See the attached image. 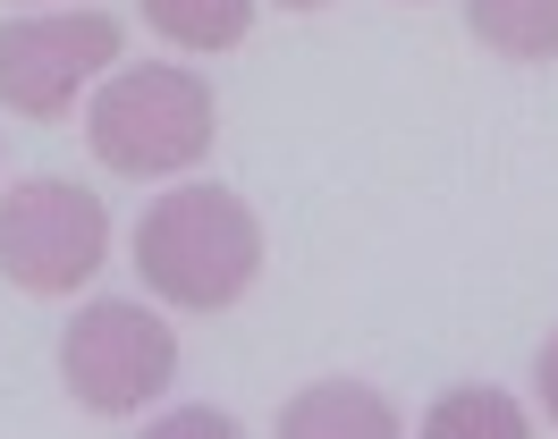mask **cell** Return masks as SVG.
I'll return each instance as SVG.
<instances>
[{
	"mask_svg": "<svg viewBox=\"0 0 558 439\" xmlns=\"http://www.w3.org/2000/svg\"><path fill=\"white\" fill-rule=\"evenodd\" d=\"M136 270L178 313H220V304H238L254 288L263 229L229 186H170L136 220Z\"/></svg>",
	"mask_w": 558,
	"mask_h": 439,
	"instance_id": "obj_1",
	"label": "cell"
},
{
	"mask_svg": "<svg viewBox=\"0 0 558 439\" xmlns=\"http://www.w3.org/2000/svg\"><path fill=\"white\" fill-rule=\"evenodd\" d=\"M211 127H220V110H211V85L195 68H119L85 110V135L119 178L195 169L211 153Z\"/></svg>",
	"mask_w": 558,
	"mask_h": 439,
	"instance_id": "obj_2",
	"label": "cell"
},
{
	"mask_svg": "<svg viewBox=\"0 0 558 439\" xmlns=\"http://www.w3.org/2000/svg\"><path fill=\"white\" fill-rule=\"evenodd\" d=\"M102 245H110V211L102 195H85L69 178H26L0 195V270L9 288L26 296H69L102 270Z\"/></svg>",
	"mask_w": 558,
	"mask_h": 439,
	"instance_id": "obj_3",
	"label": "cell"
},
{
	"mask_svg": "<svg viewBox=\"0 0 558 439\" xmlns=\"http://www.w3.org/2000/svg\"><path fill=\"white\" fill-rule=\"evenodd\" d=\"M170 371H178V338L136 296L85 304L69 321V338H60V380L94 414H144V405L170 389Z\"/></svg>",
	"mask_w": 558,
	"mask_h": 439,
	"instance_id": "obj_4",
	"label": "cell"
},
{
	"mask_svg": "<svg viewBox=\"0 0 558 439\" xmlns=\"http://www.w3.org/2000/svg\"><path fill=\"white\" fill-rule=\"evenodd\" d=\"M119 60V26L110 17H17L0 26V101L17 119H60L85 76Z\"/></svg>",
	"mask_w": 558,
	"mask_h": 439,
	"instance_id": "obj_5",
	"label": "cell"
},
{
	"mask_svg": "<svg viewBox=\"0 0 558 439\" xmlns=\"http://www.w3.org/2000/svg\"><path fill=\"white\" fill-rule=\"evenodd\" d=\"M279 431L288 439H398V405H381L373 389H355V380H322L305 398L279 414Z\"/></svg>",
	"mask_w": 558,
	"mask_h": 439,
	"instance_id": "obj_6",
	"label": "cell"
},
{
	"mask_svg": "<svg viewBox=\"0 0 558 439\" xmlns=\"http://www.w3.org/2000/svg\"><path fill=\"white\" fill-rule=\"evenodd\" d=\"M465 26L508 60H550L558 51V0H465Z\"/></svg>",
	"mask_w": 558,
	"mask_h": 439,
	"instance_id": "obj_7",
	"label": "cell"
},
{
	"mask_svg": "<svg viewBox=\"0 0 558 439\" xmlns=\"http://www.w3.org/2000/svg\"><path fill=\"white\" fill-rule=\"evenodd\" d=\"M144 26H161L186 51H229L254 26V0H144Z\"/></svg>",
	"mask_w": 558,
	"mask_h": 439,
	"instance_id": "obj_8",
	"label": "cell"
},
{
	"mask_svg": "<svg viewBox=\"0 0 558 439\" xmlns=\"http://www.w3.org/2000/svg\"><path fill=\"white\" fill-rule=\"evenodd\" d=\"M423 431H432V439H474V431H490V439H524L533 423H524V405H517V398H499V389H449V398L423 414Z\"/></svg>",
	"mask_w": 558,
	"mask_h": 439,
	"instance_id": "obj_9",
	"label": "cell"
},
{
	"mask_svg": "<svg viewBox=\"0 0 558 439\" xmlns=\"http://www.w3.org/2000/svg\"><path fill=\"white\" fill-rule=\"evenodd\" d=\"M161 431H178V439H229V431H238V423H229V414H204V405H195V414H170V423H161Z\"/></svg>",
	"mask_w": 558,
	"mask_h": 439,
	"instance_id": "obj_10",
	"label": "cell"
},
{
	"mask_svg": "<svg viewBox=\"0 0 558 439\" xmlns=\"http://www.w3.org/2000/svg\"><path fill=\"white\" fill-rule=\"evenodd\" d=\"M533 380H542V405H550V423H558V330L542 338V355H533Z\"/></svg>",
	"mask_w": 558,
	"mask_h": 439,
	"instance_id": "obj_11",
	"label": "cell"
},
{
	"mask_svg": "<svg viewBox=\"0 0 558 439\" xmlns=\"http://www.w3.org/2000/svg\"><path fill=\"white\" fill-rule=\"evenodd\" d=\"M279 9H322V0H279Z\"/></svg>",
	"mask_w": 558,
	"mask_h": 439,
	"instance_id": "obj_12",
	"label": "cell"
}]
</instances>
